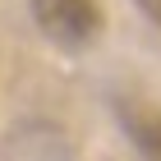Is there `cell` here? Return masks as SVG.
<instances>
[{"label": "cell", "instance_id": "1", "mask_svg": "<svg viewBox=\"0 0 161 161\" xmlns=\"http://www.w3.org/2000/svg\"><path fill=\"white\" fill-rule=\"evenodd\" d=\"M28 14H32L37 32L60 51H87L106 32L101 0H28Z\"/></svg>", "mask_w": 161, "mask_h": 161}, {"label": "cell", "instance_id": "2", "mask_svg": "<svg viewBox=\"0 0 161 161\" xmlns=\"http://www.w3.org/2000/svg\"><path fill=\"white\" fill-rule=\"evenodd\" d=\"M115 120H120L129 147L138 161H161V106L143 97H120L115 101Z\"/></svg>", "mask_w": 161, "mask_h": 161}, {"label": "cell", "instance_id": "3", "mask_svg": "<svg viewBox=\"0 0 161 161\" xmlns=\"http://www.w3.org/2000/svg\"><path fill=\"white\" fill-rule=\"evenodd\" d=\"M134 5H138V9H143V14L152 19V23L161 28V0H134Z\"/></svg>", "mask_w": 161, "mask_h": 161}]
</instances>
